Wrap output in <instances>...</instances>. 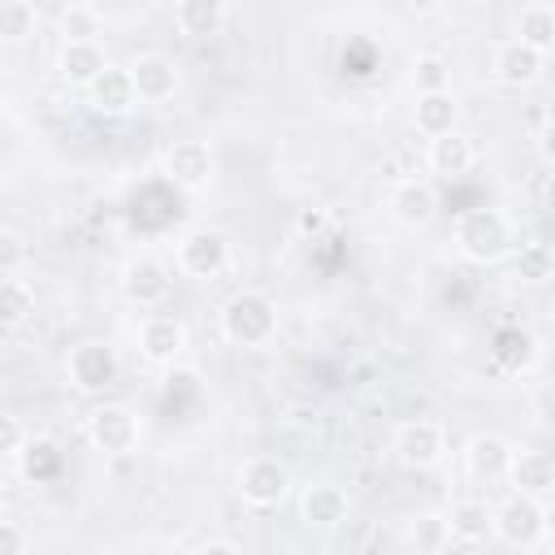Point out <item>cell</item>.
I'll return each mask as SVG.
<instances>
[{
  "instance_id": "cell-27",
  "label": "cell",
  "mask_w": 555,
  "mask_h": 555,
  "mask_svg": "<svg viewBox=\"0 0 555 555\" xmlns=\"http://www.w3.org/2000/svg\"><path fill=\"white\" fill-rule=\"evenodd\" d=\"M56 26H61L65 43H95V35L104 30V13L95 4H65L56 13Z\"/></svg>"
},
{
  "instance_id": "cell-16",
  "label": "cell",
  "mask_w": 555,
  "mask_h": 555,
  "mask_svg": "<svg viewBox=\"0 0 555 555\" xmlns=\"http://www.w3.org/2000/svg\"><path fill=\"white\" fill-rule=\"evenodd\" d=\"M507 486L516 494H529V499H546L551 486H555V460L546 451H533V447H520L512 451V464H507Z\"/></svg>"
},
{
  "instance_id": "cell-21",
  "label": "cell",
  "mask_w": 555,
  "mask_h": 555,
  "mask_svg": "<svg viewBox=\"0 0 555 555\" xmlns=\"http://www.w3.org/2000/svg\"><path fill=\"white\" fill-rule=\"evenodd\" d=\"M512 39H520L525 48H533V52H551V43H555V4H546V0H529V4H520V13H516V35Z\"/></svg>"
},
{
  "instance_id": "cell-19",
  "label": "cell",
  "mask_w": 555,
  "mask_h": 555,
  "mask_svg": "<svg viewBox=\"0 0 555 555\" xmlns=\"http://www.w3.org/2000/svg\"><path fill=\"white\" fill-rule=\"evenodd\" d=\"M460 121V100L455 91H434V95H416L412 104V126L425 134V139H438V134H451Z\"/></svg>"
},
{
  "instance_id": "cell-17",
  "label": "cell",
  "mask_w": 555,
  "mask_h": 555,
  "mask_svg": "<svg viewBox=\"0 0 555 555\" xmlns=\"http://www.w3.org/2000/svg\"><path fill=\"white\" fill-rule=\"evenodd\" d=\"M87 100H91V108L95 113H104V117H126L139 100H134V82H130V69L126 65H104V74L87 87Z\"/></svg>"
},
{
  "instance_id": "cell-4",
  "label": "cell",
  "mask_w": 555,
  "mask_h": 555,
  "mask_svg": "<svg viewBox=\"0 0 555 555\" xmlns=\"http://www.w3.org/2000/svg\"><path fill=\"white\" fill-rule=\"evenodd\" d=\"M65 373H69L74 390H82V395H100V390H108V386L117 382V373H121L117 347L104 343V338H82L78 347H69Z\"/></svg>"
},
{
  "instance_id": "cell-35",
  "label": "cell",
  "mask_w": 555,
  "mask_h": 555,
  "mask_svg": "<svg viewBox=\"0 0 555 555\" xmlns=\"http://www.w3.org/2000/svg\"><path fill=\"white\" fill-rule=\"evenodd\" d=\"M325 225H330V208H299V217H295V230L304 234V238H321L325 234Z\"/></svg>"
},
{
  "instance_id": "cell-25",
  "label": "cell",
  "mask_w": 555,
  "mask_h": 555,
  "mask_svg": "<svg viewBox=\"0 0 555 555\" xmlns=\"http://www.w3.org/2000/svg\"><path fill=\"white\" fill-rule=\"evenodd\" d=\"M225 22V4L221 0H178L173 4V26L182 35H217Z\"/></svg>"
},
{
  "instance_id": "cell-15",
  "label": "cell",
  "mask_w": 555,
  "mask_h": 555,
  "mask_svg": "<svg viewBox=\"0 0 555 555\" xmlns=\"http://www.w3.org/2000/svg\"><path fill=\"white\" fill-rule=\"evenodd\" d=\"M542 69H546V56L533 52V48H525L520 39H503V43H494V52H490V74H494L503 87H529V82L542 78Z\"/></svg>"
},
{
  "instance_id": "cell-14",
  "label": "cell",
  "mask_w": 555,
  "mask_h": 555,
  "mask_svg": "<svg viewBox=\"0 0 555 555\" xmlns=\"http://www.w3.org/2000/svg\"><path fill=\"white\" fill-rule=\"evenodd\" d=\"M165 173H169V182H178L186 191L208 186L212 182V147L204 139H178V143H169Z\"/></svg>"
},
{
  "instance_id": "cell-29",
  "label": "cell",
  "mask_w": 555,
  "mask_h": 555,
  "mask_svg": "<svg viewBox=\"0 0 555 555\" xmlns=\"http://www.w3.org/2000/svg\"><path fill=\"white\" fill-rule=\"evenodd\" d=\"M35 312V286L22 278H0V325H22Z\"/></svg>"
},
{
  "instance_id": "cell-6",
  "label": "cell",
  "mask_w": 555,
  "mask_h": 555,
  "mask_svg": "<svg viewBox=\"0 0 555 555\" xmlns=\"http://www.w3.org/2000/svg\"><path fill=\"white\" fill-rule=\"evenodd\" d=\"M225 264H230V238H225L221 230L195 225V230H186V234L178 238V269H182L186 278L208 282V278H217Z\"/></svg>"
},
{
  "instance_id": "cell-3",
  "label": "cell",
  "mask_w": 555,
  "mask_h": 555,
  "mask_svg": "<svg viewBox=\"0 0 555 555\" xmlns=\"http://www.w3.org/2000/svg\"><path fill=\"white\" fill-rule=\"evenodd\" d=\"M490 533L503 538L507 546H533L546 538V503L542 499H529V494H503L494 507H490Z\"/></svg>"
},
{
  "instance_id": "cell-11",
  "label": "cell",
  "mask_w": 555,
  "mask_h": 555,
  "mask_svg": "<svg viewBox=\"0 0 555 555\" xmlns=\"http://www.w3.org/2000/svg\"><path fill=\"white\" fill-rule=\"evenodd\" d=\"M386 208H390V217L399 225L421 230V225H429L438 217V191L425 178H399L390 186V195H386Z\"/></svg>"
},
{
  "instance_id": "cell-30",
  "label": "cell",
  "mask_w": 555,
  "mask_h": 555,
  "mask_svg": "<svg viewBox=\"0 0 555 555\" xmlns=\"http://www.w3.org/2000/svg\"><path fill=\"white\" fill-rule=\"evenodd\" d=\"M35 22H39V13H35L30 0H9V4H0V39H26V35L35 30Z\"/></svg>"
},
{
  "instance_id": "cell-33",
  "label": "cell",
  "mask_w": 555,
  "mask_h": 555,
  "mask_svg": "<svg viewBox=\"0 0 555 555\" xmlns=\"http://www.w3.org/2000/svg\"><path fill=\"white\" fill-rule=\"evenodd\" d=\"M22 447H26V425L13 412H0V460L22 455Z\"/></svg>"
},
{
  "instance_id": "cell-36",
  "label": "cell",
  "mask_w": 555,
  "mask_h": 555,
  "mask_svg": "<svg viewBox=\"0 0 555 555\" xmlns=\"http://www.w3.org/2000/svg\"><path fill=\"white\" fill-rule=\"evenodd\" d=\"M0 555H26V529L0 516Z\"/></svg>"
},
{
  "instance_id": "cell-10",
  "label": "cell",
  "mask_w": 555,
  "mask_h": 555,
  "mask_svg": "<svg viewBox=\"0 0 555 555\" xmlns=\"http://www.w3.org/2000/svg\"><path fill=\"white\" fill-rule=\"evenodd\" d=\"M130 82H134V100L143 104H165L178 91V65L165 52H139L130 65Z\"/></svg>"
},
{
  "instance_id": "cell-38",
  "label": "cell",
  "mask_w": 555,
  "mask_h": 555,
  "mask_svg": "<svg viewBox=\"0 0 555 555\" xmlns=\"http://www.w3.org/2000/svg\"><path fill=\"white\" fill-rule=\"evenodd\" d=\"M4 503H9V481L0 477V516H4Z\"/></svg>"
},
{
  "instance_id": "cell-2",
  "label": "cell",
  "mask_w": 555,
  "mask_h": 555,
  "mask_svg": "<svg viewBox=\"0 0 555 555\" xmlns=\"http://www.w3.org/2000/svg\"><path fill=\"white\" fill-rule=\"evenodd\" d=\"M221 334L234 347H269L278 334V304L264 291H234L221 304Z\"/></svg>"
},
{
  "instance_id": "cell-26",
  "label": "cell",
  "mask_w": 555,
  "mask_h": 555,
  "mask_svg": "<svg viewBox=\"0 0 555 555\" xmlns=\"http://www.w3.org/2000/svg\"><path fill=\"white\" fill-rule=\"evenodd\" d=\"M408 542L416 555H442L451 546V529H447V516L442 512H421L412 516L408 525Z\"/></svg>"
},
{
  "instance_id": "cell-37",
  "label": "cell",
  "mask_w": 555,
  "mask_h": 555,
  "mask_svg": "<svg viewBox=\"0 0 555 555\" xmlns=\"http://www.w3.org/2000/svg\"><path fill=\"white\" fill-rule=\"evenodd\" d=\"M195 555H243V551H238L230 538H208V542H204Z\"/></svg>"
},
{
  "instance_id": "cell-34",
  "label": "cell",
  "mask_w": 555,
  "mask_h": 555,
  "mask_svg": "<svg viewBox=\"0 0 555 555\" xmlns=\"http://www.w3.org/2000/svg\"><path fill=\"white\" fill-rule=\"evenodd\" d=\"M26 260V243L13 230H0V278H9Z\"/></svg>"
},
{
  "instance_id": "cell-1",
  "label": "cell",
  "mask_w": 555,
  "mask_h": 555,
  "mask_svg": "<svg viewBox=\"0 0 555 555\" xmlns=\"http://www.w3.org/2000/svg\"><path fill=\"white\" fill-rule=\"evenodd\" d=\"M455 251L473 264H494L516 251V225L503 208H468L455 221Z\"/></svg>"
},
{
  "instance_id": "cell-28",
  "label": "cell",
  "mask_w": 555,
  "mask_h": 555,
  "mask_svg": "<svg viewBox=\"0 0 555 555\" xmlns=\"http://www.w3.org/2000/svg\"><path fill=\"white\" fill-rule=\"evenodd\" d=\"M416 95H434V91H451V61L438 52H416L412 69H408Z\"/></svg>"
},
{
  "instance_id": "cell-20",
  "label": "cell",
  "mask_w": 555,
  "mask_h": 555,
  "mask_svg": "<svg viewBox=\"0 0 555 555\" xmlns=\"http://www.w3.org/2000/svg\"><path fill=\"white\" fill-rule=\"evenodd\" d=\"M104 65H108V56L100 43H61V52H56V69L74 87H91L104 74Z\"/></svg>"
},
{
  "instance_id": "cell-31",
  "label": "cell",
  "mask_w": 555,
  "mask_h": 555,
  "mask_svg": "<svg viewBox=\"0 0 555 555\" xmlns=\"http://www.w3.org/2000/svg\"><path fill=\"white\" fill-rule=\"evenodd\" d=\"M516 278L529 282V286L546 282L551 278V247L546 243H525L520 256H516Z\"/></svg>"
},
{
  "instance_id": "cell-23",
  "label": "cell",
  "mask_w": 555,
  "mask_h": 555,
  "mask_svg": "<svg viewBox=\"0 0 555 555\" xmlns=\"http://www.w3.org/2000/svg\"><path fill=\"white\" fill-rule=\"evenodd\" d=\"M490 356H494V364H499L503 373H525V369L538 360V338H533L529 330H520V325H507V330L494 334Z\"/></svg>"
},
{
  "instance_id": "cell-9",
  "label": "cell",
  "mask_w": 555,
  "mask_h": 555,
  "mask_svg": "<svg viewBox=\"0 0 555 555\" xmlns=\"http://www.w3.org/2000/svg\"><path fill=\"white\" fill-rule=\"evenodd\" d=\"M512 442L503 434H473L464 447V473L473 486H499L507 481V464H512Z\"/></svg>"
},
{
  "instance_id": "cell-18",
  "label": "cell",
  "mask_w": 555,
  "mask_h": 555,
  "mask_svg": "<svg viewBox=\"0 0 555 555\" xmlns=\"http://www.w3.org/2000/svg\"><path fill=\"white\" fill-rule=\"evenodd\" d=\"M347 512H351V499H347V490L334 486V481H312V486H304V494H299V516H304L308 525H317V529L343 525Z\"/></svg>"
},
{
  "instance_id": "cell-8",
  "label": "cell",
  "mask_w": 555,
  "mask_h": 555,
  "mask_svg": "<svg viewBox=\"0 0 555 555\" xmlns=\"http://www.w3.org/2000/svg\"><path fill=\"white\" fill-rule=\"evenodd\" d=\"M395 455H399V464H408V468H434V464H442V455H447V434H442V425L429 421V416L403 421V425L395 429Z\"/></svg>"
},
{
  "instance_id": "cell-12",
  "label": "cell",
  "mask_w": 555,
  "mask_h": 555,
  "mask_svg": "<svg viewBox=\"0 0 555 555\" xmlns=\"http://www.w3.org/2000/svg\"><path fill=\"white\" fill-rule=\"evenodd\" d=\"M121 295L134 308H156L169 295V269L156 256H130L121 264Z\"/></svg>"
},
{
  "instance_id": "cell-32",
  "label": "cell",
  "mask_w": 555,
  "mask_h": 555,
  "mask_svg": "<svg viewBox=\"0 0 555 555\" xmlns=\"http://www.w3.org/2000/svg\"><path fill=\"white\" fill-rule=\"evenodd\" d=\"M56 447L52 442H30V447H22V473L26 477H43V473H52L56 468Z\"/></svg>"
},
{
  "instance_id": "cell-13",
  "label": "cell",
  "mask_w": 555,
  "mask_h": 555,
  "mask_svg": "<svg viewBox=\"0 0 555 555\" xmlns=\"http://www.w3.org/2000/svg\"><path fill=\"white\" fill-rule=\"evenodd\" d=\"M139 351L152 364H173L186 351V321L173 312H152L139 325Z\"/></svg>"
},
{
  "instance_id": "cell-24",
  "label": "cell",
  "mask_w": 555,
  "mask_h": 555,
  "mask_svg": "<svg viewBox=\"0 0 555 555\" xmlns=\"http://www.w3.org/2000/svg\"><path fill=\"white\" fill-rule=\"evenodd\" d=\"M447 529H451V542H486L490 538V507L481 499H455L447 512Z\"/></svg>"
},
{
  "instance_id": "cell-22",
  "label": "cell",
  "mask_w": 555,
  "mask_h": 555,
  "mask_svg": "<svg viewBox=\"0 0 555 555\" xmlns=\"http://www.w3.org/2000/svg\"><path fill=\"white\" fill-rule=\"evenodd\" d=\"M425 165H429L434 173H442V178H460V173L473 169V143H468L460 130L438 134V139H429V147H425Z\"/></svg>"
},
{
  "instance_id": "cell-5",
  "label": "cell",
  "mask_w": 555,
  "mask_h": 555,
  "mask_svg": "<svg viewBox=\"0 0 555 555\" xmlns=\"http://www.w3.org/2000/svg\"><path fill=\"white\" fill-rule=\"evenodd\" d=\"M87 442L104 455H130L139 447V416L126 408V403H95L87 412Z\"/></svg>"
},
{
  "instance_id": "cell-7",
  "label": "cell",
  "mask_w": 555,
  "mask_h": 555,
  "mask_svg": "<svg viewBox=\"0 0 555 555\" xmlns=\"http://www.w3.org/2000/svg\"><path fill=\"white\" fill-rule=\"evenodd\" d=\"M291 490V473L278 455H251L238 464V494L247 507H278Z\"/></svg>"
}]
</instances>
